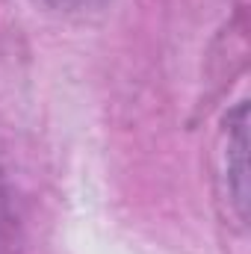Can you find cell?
<instances>
[{"label":"cell","mask_w":251,"mask_h":254,"mask_svg":"<svg viewBox=\"0 0 251 254\" xmlns=\"http://www.w3.org/2000/svg\"><path fill=\"white\" fill-rule=\"evenodd\" d=\"M249 110L246 104H240L228 119L222 130V175H225V187L228 198L237 207V216L246 222V204H249V192H246V151H249Z\"/></svg>","instance_id":"cell-1"},{"label":"cell","mask_w":251,"mask_h":254,"mask_svg":"<svg viewBox=\"0 0 251 254\" xmlns=\"http://www.w3.org/2000/svg\"><path fill=\"white\" fill-rule=\"evenodd\" d=\"M39 3H45V6H51V9H60V12H80V9L98 6L101 0H39Z\"/></svg>","instance_id":"cell-2"}]
</instances>
